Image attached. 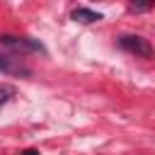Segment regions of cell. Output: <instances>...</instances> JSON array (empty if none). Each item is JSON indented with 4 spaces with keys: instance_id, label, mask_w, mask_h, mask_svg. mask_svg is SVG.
Listing matches in <instances>:
<instances>
[{
    "instance_id": "3957f363",
    "label": "cell",
    "mask_w": 155,
    "mask_h": 155,
    "mask_svg": "<svg viewBox=\"0 0 155 155\" xmlns=\"http://www.w3.org/2000/svg\"><path fill=\"white\" fill-rule=\"evenodd\" d=\"M0 73L15 75V78H29V75H31L29 65H24V63H22L17 56H12V53H0Z\"/></svg>"
},
{
    "instance_id": "8992f818",
    "label": "cell",
    "mask_w": 155,
    "mask_h": 155,
    "mask_svg": "<svg viewBox=\"0 0 155 155\" xmlns=\"http://www.w3.org/2000/svg\"><path fill=\"white\" fill-rule=\"evenodd\" d=\"M131 10H136V12H145V10H150V5H131Z\"/></svg>"
},
{
    "instance_id": "7a4b0ae2",
    "label": "cell",
    "mask_w": 155,
    "mask_h": 155,
    "mask_svg": "<svg viewBox=\"0 0 155 155\" xmlns=\"http://www.w3.org/2000/svg\"><path fill=\"white\" fill-rule=\"evenodd\" d=\"M0 44H2V46H7L10 51H17V53H46V48H44L36 39H29V36L0 34Z\"/></svg>"
},
{
    "instance_id": "277c9868",
    "label": "cell",
    "mask_w": 155,
    "mask_h": 155,
    "mask_svg": "<svg viewBox=\"0 0 155 155\" xmlns=\"http://www.w3.org/2000/svg\"><path fill=\"white\" fill-rule=\"evenodd\" d=\"M70 17L75 19V22H80V24H92V22H99V19H104L102 17V12H94V10H90V7H75L73 12H70Z\"/></svg>"
},
{
    "instance_id": "52a82bcc",
    "label": "cell",
    "mask_w": 155,
    "mask_h": 155,
    "mask_svg": "<svg viewBox=\"0 0 155 155\" xmlns=\"http://www.w3.org/2000/svg\"><path fill=\"white\" fill-rule=\"evenodd\" d=\"M19 155H39V150H34V148H27V150H22Z\"/></svg>"
},
{
    "instance_id": "5b68a950",
    "label": "cell",
    "mask_w": 155,
    "mask_h": 155,
    "mask_svg": "<svg viewBox=\"0 0 155 155\" xmlns=\"http://www.w3.org/2000/svg\"><path fill=\"white\" fill-rule=\"evenodd\" d=\"M15 94H17L15 85H7V82H2V85H0V107H2V104H7V102L15 97Z\"/></svg>"
},
{
    "instance_id": "6da1fadb",
    "label": "cell",
    "mask_w": 155,
    "mask_h": 155,
    "mask_svg": "<svg viewBox=\"0 0 155 155\" xmlns=\"http://www.w3.org/2000/svg\"><path fill=\"white\" fill-rule=\"evenodd\" d=\"M116 44H119L126 53H131V56H136V58H153V56H155L153 44H150L148 39L138 36V34H121V36L116 39Z\"/></svg>"
}]
</instances>
